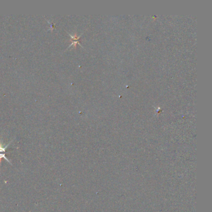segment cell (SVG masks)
Wrapping results in <instances>:
<instances>
[{"mask_svg":"<svg viewBox=\"0 0 212 212\" xmlns=\"http://www.w3.org/2000/svg\"><path fill=\"white\" fill-rule=\"evenodd\" d=\"M5 159V160H6L10 164H11V162L8 160V159L6 158V154L5 153H3V154H0V164H1V162H2V159Z\"/></svg>","mask_w":212,"mask_h":212,"instance_id":"7a4b0ae2","label":"cell"},{"mask_svg":"<svg viewBox=\"0 0 212 212\" xmlns=\"http://www.w3.org/2000/svg\"><path fill=\"white\" fill-rule=\"evenodd\" d=\"M12 141H11V142H10L6 146H3L2 145H1V144H0V152H3V153H5V152H6V148L10 146V145L11 143V142H12Z\"/></svg>","mask_w":212,"mask_h":212,"instance_id":"6da1fadb","label":"cell"}]
</instances>
